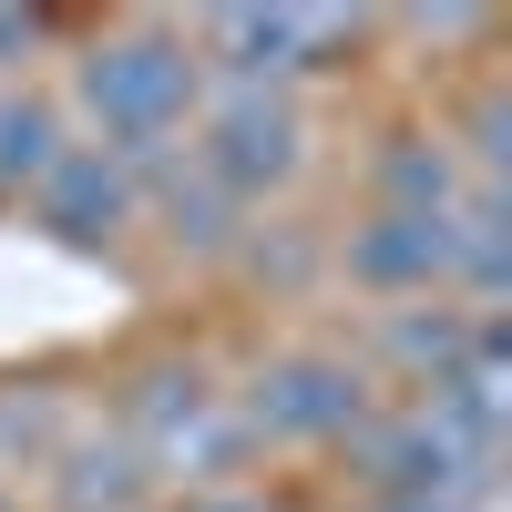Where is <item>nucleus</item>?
Wrapping results in <instances>:
<instances>
[{
    "instance_id": "nucleus-1",
    "label": "nucleus",
    "mask_w": 512,
    "mask_h": 512,
    "mask_svg": "<svg viewBox=\"0 0 512 512\" xmlns=\"http://www.w3.org/2000/svg\"><path fill=\"white\" fill-rule=\"evenodd\" d=\"M195 103H205V62H195L185 21H113V31H93L72 52V113L123 164L175 154Z\"/></svg>"
},
{
    "instance_id": "nucleus-2",
    "label": "nucleus",
    "mask_w": 512,
    "mask_h": 512,
    "mask_svg": "<svg viewBox=\"0 0 512 512\" xmlns=\"http://www.w3.org/2000/svg\"><path fill=\"white\" fill-rule=\"evenodd\" d=\"M113 441L144 461V482H175V492H226L246 472V420H236V390H216L195 359H154L123 379L113 400Z\"/></svg>"
},
{
    "instance_id": "nucleus-3",
    "label": "nucleus",
    "mask_w": 512,
    "mask_h": 512,
    "mask_svg": "<svg viewBox=\"0 0 512 512\" xmlns=\"http://www.w3.org/2000/svg\"><path fill=\"white\" fill-rule=\"evenodd\" d=\"M308 154H318V123H308L297 93H236V82H205V103L185 123V164L236 205V216L267 205V195H287L297 175H308Z\"/></svg>"
},
{
    "instance_id": "nucleus-4",
    "label": "nucleus",
    "mask_w": 512,
    "mask_h": 512,
    "mask_svg": "<svg viewBox=\"0 0 512 512\" xmlns=\"http://www.w3.org/2000/svg\"><path fill=\"white\" fill-rule=\"evenodd\" d=\"M369 410H379V390H369V359H349V349H318V338H308V349L256 359V369H246V390H236L246 451H349Z\"/></svg>"
},
{
    "instance_id": "nucleus-5",
    "label": "nucleus",
    "mask_w": 512,
    "mask_h": 512,
    "mask_svg": "<svg viewBox=\"0 0 512 512\" xmlns=\"http://www.w3.org/2000/svg\"><path fill=\"white\" fill-rule=\"evenodd\" d=\"M205 82H236V93H297L308 72H328L338 52H359L369 21L359 11H297V0H267V11H195L185 21Z\"/></svg>"
},
{
    "instance_id": "nucleus-6",
    "label": "nucleus",
    "mask_w": 512,
    "mask_h": 512,
    "mask_svg": "<svg viewBox=\"0 0 512 512\" xmlns=\"http://www.w3.org/2000/svg\"><path fill=\"white\" fill-rule=\"evenodd\" d=\"M31 216H41V236H62L82 256H113L123 236L144 226V175L123 154H103V144H72L52 175L31 185Z\"/></svg>"
},
{
    "instance_id": "nucleus-7",
    "label": "nucleus",
    "mask_w": 512,
    "mask_h": 512,
    "mask_svg": "<svg viewBox=\"0 0 512 512\" xmlns=\"http://www.w3.org/2000/svg\"><path fill=\"white\" fill-rule=\"evenodd\" d=\"M349 461H359L369 502H390V492H492V461H472V451H461L420 400L369 410V420H359V441H349Z\"/></svg>"
},
{
    "instance_id": "nucleus-8",
    "label": "nucleus",
    "mask_w": 512,
    "mask_h": 512,
    "mask_svg": "<svg viewBox=\"0 0 512 512\" xmlns=\"http://www.w3.org/2000/svg\"><path fill=\"white\" fill-rule=\"evenodd\" d=\"M338 277H349L359 297H390V308L451 287V216H400V205H369V216L338 236Z\"/></svg>"
},
{
    "instance_id": "nucleus-9",
    "label": "nucleus",
    "mask_w": 512,
    "mask_h": 512,
    "mask_svg": "<svg viewBox=\"0 0 512 512\" xmlns=\"http://www.w3.org/2000/svg\"><path fill=\"white\" fill-rule=\"evenodd\" d=\"M134 175H144V226H164L185 256H236V246H246L236 205L185 164V144H175V154H154V164H134Z\"/></svg>"
},
{
    "instance_id": "nucleus-10",
    "label": "nucleus",
    "mask_w": 512,
    "mask_h": 512,
    "mask_svg": "<svg viewBox=\"0 0 512 512\" xmlns=\"http://www.w3.org/2000/svg\"><path fill=\"white\" fill-rule=\"evenodd\" d=\"M52 512H154V482L113 431H72L52 451Z\"/></svg>"
},
{
    "instance_id": "nucleus-11",
    "label": "nucleus",
    "mask_w": 512,
    "mask_h": 512,
    "mask_svg": "<svg viewBox=\"0 0 512 512\" xmlns=\"http://www.w3.org/2000/svg\"><path fill=\"white\" fill-rule=\"evenodd\" d=\"M472 195V175H461L451 134H390L369 154V205H400V216H451V205Z\"/></svg>"
},
{
    "instance_id": "nucleus-12",
    "label": "nucleus",
    "mask_w": 512,
    "mask_h": 512,
    "mask_svg": "<svg viewBox=\"0 0 512 512\" xmlns=\"http://www.w3.org/2000/svg\"><path fill=\"white\" fill-rule=\"evenodd\" d=\"M482 328H492V318H482V308H461V297H441V308H431V297H410V308L379 318V359H390L410 390H431L451 359H472V338H482Z\"/></svg>"
},
{
    "instance_id": "nucleus-13",
    "label": "nucleus",
    "mask_w": 512,
    "mask_h": 512,
    "mask_svg": "<svg viewBox=\"0 0 512 512\" xmlns=\"http://www.w3.org/2000/svg\"><path fill=\"white\" fill-rule=\"evenodd\" d=\"M72 144H82L72 113L41 93V82H0V195H31Z\"/></svg>"
},
{
    "instance_id": "nucleus-14",
    "label": "nucleus",
    "mask_w": 512,
    "mask_h": 512,
    "mask_svg": "<svg viewBox=\"0 0 512 512\" xmlns=\"http://www.w3.org/2000/svg\"><path fill=\"white\" fill-rule=\"evenodd\" d=\"M31 52H41V11H0V82H21Z\"/></svg>"
},
{
    "instance_id": "nucleus-15",
    "label": "nucleus",
    "mask_w": 512,
    "mask_h": 512,
    "mask_svg": "<svg viewBox=\"0 0 512 512\" xmlns=\"http://www.w3.org/2000/svg\"><path fill=\"white\" fill-rule=\"evenodd\" d=\"M359 512H492V492H390V502H359Z\"/></svg>"
},
{
    "instance_id": "nucleus-16",
    "label": "nucleus",
    "mask_w": 512,
    "mask_h": 512,
    "mask_svg": "<svg viewBox=\"0 0 512 512\" xmlns=\"http://www.w3.org/2000/svg\"><path fill=\"white\" fill-rule=\"evenodd\" d=\"M175 512H267L246 482H226V492H175Z\"/></svg>"
},
{
    "instance_id": "nucleus-17",
    "label": "nucleus",
    "mask_w": 512,
    "mask_h": 512,
    "mask_svg": "<svg viewBox=\"0 0 512 512\" xmlns=\"http://www.w3.org/2000/svg\"><path fill=\"white\" fill-rule=\"evenodd\" d=\"M0 512H11V502H0Z\"/></svg>"
}]
</instances>
